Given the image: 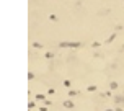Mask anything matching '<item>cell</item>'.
<instances>
[{"label":"cell","mask_w":124,"mask_h":111,"mask_svg":"<svg viewBox=\"0 0 124 111\" xmlns=\"http://www.w3.org/2000/svg\"><path fill=\"white\" fill-rule=\"evenodd\" d=\"M61 48H80L82 43H61Z\"/></svg>","instance_id":"cell-1"},{"label":"cell","mask_w":124,"mask_h":111,"mask_svg":"<svg viewBox=\"0 0 124 111\" xmlns=\"http://www.w3.org/2000/svg\"><path fill=\"white\" fill-rule=\"evenodd\" d=\"M114 105L124 106V95H116V96H114Z\"/></svg>","instance_id":"cell-2"},{"label":"cell","mask_w":124,"mask_h":111,"mask_svg":"<svg viewBox=\"0 0 124 111\" xmlns=\"http://www.w3.org/2000/svg\"><path fill=\"white\" fill-rule=\"evenodd\" d=\"M98 15H109V8H103L101 12H98Z\"/></svg>","instance_id":"cell-3"},{"label":"cell","mask_w":124,"mask_h":111,"mask_svg":"<svg viewBox=\"0 0 124 111\" xmlns=\"http://www.w3.org/2000/svg\"><path fill=\"white\" fill-rule=\"evenodd\" d=\"M64 106H65V108H72V106H74V103H72V101H65V103H64Z\"/></svg>","instance_id":"cell-4"},{"label":"cell","mask_w":124,"mask_h":111,"mask_svg":"<svg viewBox=\"0 0 124 111\" xmlns=\"http://www.w3.org/2000/svg\"><path fill=\"white\" fill-rule=\"evenodd\" d=\"M114 38H116V34H111V36H109L108 39H106V44H108V43H111V41L114 39Z\"/></svg>","instance_id":"cell-5"},{"label":"cell","mask_w":124,"mask_h":111,"mask_svg":"<svg viewBox=\"0 0 124 111\" xmlns=\"http://www.w3.org/2000/svg\"><path fill=\"white\" fill-rule=\"evenodd\" d=\"M109 87H111V88H116V87H118V83H116V82H111V85H109Z\"/></svg>","instance_id":"cell-6"},{"label":"cell","mask_w":124,"mask_h":111,"mask_svg":"<svg viewBox=\"0 0 124 111\" xmlns=\"http://www.w3.org/2000/svg\"><path fill=\"white\" fill-rule=\"evenodd\" d=\"M121 52H124V46H123V48H121Z\"/></svg>","instance_id":"cell-7"},{"label":"cell","mask_w":124,"mask_h":111,"mask_svg":"<svg viewBox=\"0 0 124 111\" xmlns=\"http://www.w3.org/2000/svg\"><path fill=\"white\" fill-rule=\"evenodd\" d=\"M106 111H111V110H106Z\"/></svg>","instance_id":"cell-8"}]
</instances>
